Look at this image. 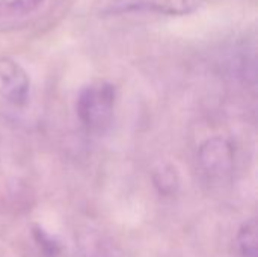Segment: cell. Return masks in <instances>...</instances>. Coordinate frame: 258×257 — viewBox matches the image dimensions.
I'll use <instances>...</instances> for the list:
<instances>
[{"mask_svg": "<svg viewBox=\"0 0 258 257\" xmlns=\"http://www.w3.org/2000/svg\"><path fill=\"white\" fill-rule=\"evenodd\" d=\"M115 88L109 82H95L82 89L77 98L80 121L92 132H103L112 121Z\"/></svg>", "mask_w": 258, "mask_h": 257, "instance_id": "6da1fadb", "label": "cell"}, {"mask_svg": "<svg viewBox=\"0 0 258 257\" xmlns=\"http://www.w3.org/2000/svg\"><path fill=\"white\" fill-rule=\"evenodd\" d=\"M30 80L24 68L11 58L0 59V95L14 106L27 101Z\"/></svg>", "mask_w": 258, "mask_h": 257, "instance_id": "7a4b0ae2", "label": "cell"}, {"mask_svg": "<svg viewBox=\"0 0 258 257\" xmlns=\"http://www.w3.org/2000/svg\"><path fill=\"white\" fill-rule=\"evenodd\" d=\"M44 0H0V18L18 17L35 11Z\"/></svg>", "mask_w": 258, "mask_h": 257, "instance_id": "52a82bcc", "label": "cell"}, {"mask_svg": "<svg viewBox=\"0 0 258 257\" xmlns=\"http://www.w3.org/2000/svg\"><path fill=\"white\" fill-rule=\"evenodd\" d=\"M203 0H113L112 11L122 12H154L180 17L195 12Z\"/></svg>", "mask_w": 258, "mask_h": 257, "instance_id": "3957f363", "label": "cell"}, {"mask_svg": "<svg viewBox=\"0 0 258 257\" xmlns=\"http://www.w3.org/2000/svg\"><path fill=\"white\" fill-rule=\"evenodd\" d=\"M239 250L243 257H257L258 238H257V221L251 220L242 226L237 235Z\"/></svg>", "mask_w": 258, "mask_h": 257, "instance_id": "8992f818", "label": "cell"}, {"mask_svg": "<svg viewBox=\"0 0 258 257\" xmlns=\"http://www.w3.org/2000/svg\"><path fill=\"white\" fill-rule=\"evenodd\" d=\"M153 182L156 189L162 195H174L180 186L178 173L172 165H165L156 170V173L153 174Z\"/></svg>", "mask_w": 258, "mask_h": 257, "instance_id": "5b68a950", "label": "cell"}, {"mask_svg": "<svg viewBox=\"0 0 258 257\" xmlns=\"http://www.w3.org/2000/svg\"><path fill=\"white\" fill-rule=\"evenodd\" d=\"M200 161L204 170L215 176L228 173L233 167L234 153L231 144L224 138H212L200 148Z\"/></svg>", "mask_w": 258, "mask_h": 257, "instance_id": "277c9868", "label": "cell"}, {"mask_svg": "<svg viewBox=\"0 0 258 257\" xmlns=\"http://www.w3.org/2000/svg\"><path fill=\"white\" fill-rule=\"evenodd\" d=\"M33 236L36 244L39 245V248L42 250V253L47 257H57L60 254V244L51 238L50 235H47L42 229L35 227L33 229Z\"/></svg>", "mask_w": 258, "mask_h": 257, "instance_id": "ba28073f", "label": "cell"}]
</instances>
